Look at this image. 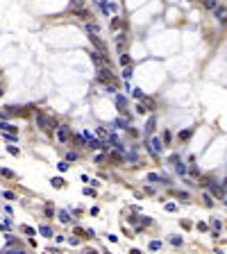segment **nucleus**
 Here are the masks:
<instances>
[{"label": "nucleus", "instance_id": "f8f14e48", "mask_svg": "<svg viewBox=\"0 0 227 254\" xmlns=\"http://www.w3.org/2000/svg\"><path fill=\"white\" fill-rule=\"evenodd\" d=\"M141 104H143L148 111H155V102L150 100V98H143V100H141Z\"/></svg>", "mask_w": 227, "mask_h": 254}, {"label": "nucleus", "instance_id": "1a4fd4ad", "mask_svg": "<svg viewBox=\"0 0 227 254\" xmlns=\"http://www.w3.org/2000/svg\"><path fill=\"white\" fill-rule=\"evenodd\" d=\"M0 130H3V132H7V134H14V132H16V127H14L12 123H5V120H0Z\"/></svg>", "mask_w": 227, "mask_h": 254}, {"label": "nucleus", "instance_id": "c9c22d12", "mask_svg": "<svg viewBox=\"0 0 227 254\" xmlns=\"http://www.w3.org/2000/svg\"><path fill=\"white\" fill-rule=\"evenodd\" d=\"M211 227H214L216 231H220V220H216V218H214V220H211Z\"/></svg>", "mask_w": 227, "mask_h": 254}, {"label": "nucleus", "instance_id": "c85d7f7f", "mask_svg": "<svg viewBox=\"0 0 227 254\" xmlns=\"http://www.w3.org/2000/svg\"><path fill=\"white\" fill-rule=\"evenodd\" d=\"M132 91H134V98H136V100H143V91H141V89H132Z\"/></svg>", "mask_w": 227, "mask_h": 254}, {"label": "nucleus", "instance_id": "4468645a", "mask_svg": "<svg viewBox=\"0 0 227 254\" xmlns=\"http://www.w3.org/2000/svg\"><path fill=\"white\" fill-rule=\"evenodd\" d=\"M114 125H116V127H123V130H127V127H129V120H127V118H116V123H114Z\"/></svg>", "mask_w": 227, "mask_h": 254}, {"label": "nucleus", "instance_id": "72a5a7b5", "mask_svg": "<svg viewBox=\"0 0 227 254\" xmlns=\"http://www.w3.org/2000/svg\"><path fill=\"white\" fill-rule=\"evenodd\" d=\"M75 159H77V152H68L66 154V161H75Z\"/></svg>", "mask_w": 227, "mask_h": 254}, {"label": "nucleus", "instance_id": "5701e85b", "mask_svg": "<svg viewBox=\"0 0 227 254\" xmlns=\"http://www.w3.org/2000/svg\"><path fill=\"white\" fill-rule=\"evenodd\" d=\"M0 175H3V177H9V179H14L16 175L12 172V170H7V168H0Z\"/></svg>", "mask_w": 227, "mask_h": 254}, {"label": "nucleus", "instance_id": "9b49d317", "mask_svg": "<svg viewBox=\"0 0 227 254\" xmlns=\"http://www.w3.org/2000/svg\"><path fill=\"white\" fill-rule=\"evenodd\" d=\"M84 3H87V0H71V9H73V12H77V9L84 7Z\"/></svg>", "mask_w": 227, "mask_h": 254}, {"label": "nucleus", "instance_id": "aec40b11", "mask_svg": "<svg viewBox=\"0 0 227 254\" xmlns=\"http://www.w3.org/2000/svg\"><path fill=\"white\" fill-rule=\"evenodd\" d=\"M129 77H132V66H125V68H123V80H129Z\"/></svg>", "mask_w": 227, "mask_h": 254}, {"label": "nucleus", "instance_id": "9d476101", "mask_svg": "<svg viewBox=\"0 0 227 254\" xmlns=\"http://www.w3.org/2000/svg\"><path fill=\"white\" fill-rule=\"evenodd\" d=\"M125 104H127V98H125V95H118V98H116V107H118L120 111H125Z\"/></svg>", "mask_w": 227, "mask_h": 254}, {"label": "nucleus", "instance_id": "a211bd4d", "mask_svg": "<svg viewBox=\"0 0 227 254\" xmlns=\"http://www.w3.org/2000/svg\"><path fill=\"white\" fill-rule=\"evenodd\" d=\"M155 123H157L155 118H150V120H148V125H145V134H148V136L152 134V130H155Z\"/></svg>", "mask_w": 227, "mask_h": 254}, {"label": "nucleus", "instance_id": "2f4dec72", "mask_svg": "<svg viewBox=\"0 0 227 254\" xmlns=\"http://www.w3.org/2000/svg\"><path fill=\"white\" fill-rule=\"evenodd\" d=\"M52 184H55L57 188H61V186H64V179H61V177H55V179H52Z\"/></svg>", "mask_w": 227, "mask_h": 254}, {"label": "nucleus", "instance_id": "bb28decb", "mask_svg": "<svg viewBox=\"0 0 227 254\" xmlns=\"http://www.w3.org/2000/svg\"><path fill=\"white\" fill-rule=\"evenodd\" d=\"M150 250H152V252L161 250V243H159V241H152V243H150Z\"/></svg>", "mask_w": 227, "mask_h": 254}, {"label": "nucleus", "instance_id": "49530a36", "mask_svg": "<svg viewBox=\"0 0 227 254\" xmlns=\"http://www.w3.org/2000/svg\"><path fill=\"white\" fill-rule=\"evenodd\" d=\"M188 3H193V0H188Z\"/></svg>", "mask_w": 227, "mask_h": 254}, {"label": "nucleus", "instance_id": "58836bf2", "mask_svg": "<svg viewBox=\"0 0 227 254\" xmlns=\"http://www.w3.org/2000/svg\"><path fill=\"white\" fill-rule=\"evenodd\" d=\"M107 157H109V154H98V157H96V161H98V163H102V161H105Z\"/></svg>", "mask_w": 227, "mask_h": 254}, {"label": "nucleus", "instance_id": "c756f323", "mask_svg": "<svg viewBox=\"0 0 227 254\" xmlns=\"http://www.w3.org/2000/svg\"><path fill=\"white\" fill-rule=\"evenodd\" d=\"M57 168H59L61 172H66V170H68V161H61V163H57Z\"/></svg>", "mask_w": 227, "mask_h": 254}, {"label": "nucleus", "instance_id": "6ab92c4d", "mask_svg": "<svg viewBox=\"0 0 227 254\" xmlns=\"http://www.w3.org/2000/svg\"><path fill=\"white\" fill-rule=\"evenodd\" d=\"M75 14H77V16L82 18V21H87V18H91V14L87 12V9H77V12H75Z\"/></svg>", "mask_w": 227, "mask_h": 254}, {"label": "nucleus", "instance_id": "2eb2a0df", "mask_svg": "<svg viewBox=\"0 0 227 254\" xmlns=\"http://www.w3.org/2000/svg\"><path fill=\"white\" fill-rule=\"evenodd\" d=\"M5 111H7L9 116H16V114H23V109H21V107H5Z\"/></svg>", "mask_w": 227, "mask_h": 254}, {"label": "nucleus", "instance_id": "0eeeda50", "mask_svg": "<svg viewBox=\"0 0 227 254\" xmlns=\"http://www.w3.org/2000/svg\"><path fill=\"white\" fill-rule=\"evenodd\" d=\"M125 41H127V36H125V34H118V36H116V48H118V52H120V55L125 52Z\"/></svg>", "mask_w": 227, "mask_h": 254}, {"label": "nucleus", "instance_id": "cd10ccee", "mask_svg": "<svg viewBox=\"0 0 227 254\" xmlns=\"http://www.w3.org/2000/svg\"><path fill=\"white\" fill-rule=\"evenodd\" d=\"M96 132H98V136H102V139H109V132H107V130H102V127H98Z\"/></svg>", "mask_w": 227, "mask_h": 254}, {"label": "nucleus", "instance_id": "79ce46f5", "mask_svg": "<svg viewBox=\"0 0 227 254\" xmlns=\"http://www.w3.org/2000/svg\"><path fill=\"white\" fill-rule=\"evenodd\" d=\"M223 188H227V179H225V182H223Z\"/></svg>", "mask_w": 227, "mask_h": 254}, {"label": "nucleus", "instance_id": "a18cd8bd", "mask_svg": "<svg viewBox=\"0 0 227 254\" xmlns=\"http://www.w3.org/2000/svg\"><path fill=\"white\" fill-rule=\"evenodd\" d=\"M0 95H3V89H0Z\"/></svg>", "mask_w": 227, "mask_h": 254}, {"label": "nucleus", "instance_id": "7ed1b4c3", "mask_svg": "<svg viewBox=\"0 0 227 254\" xmlns=\"http://www.w3.org/2000/svg\"><path fill=\"white\" fill-rule=\"evenodd\" d=\"M55 134H57V139H59L61 143L71 141V130H68V127H66V125H59V127H57V130H55Z\"/></svg>", "mask_w": 227, "mask_h": 254}, {"label": "nucleus", "instance_id": "6e6552de", "mask_svg": "<svg viewBox=\"0 0 227 254\" xmlns=\"http://www.w3.org/2000/svg\"><path fill=\"white\" fill-rule=\"evenodd\" d=\"M214 16L218 18V23L223 25V23H225V18H227V9H225V7H218V9L214 12Z\"/></svg>", "mask_w": 227, "mask_h": 254}, {"label": "nucleus", "instance_id": "a878e982", "mask_svg": "<svg viewBox=\"0 0 227 254\" xmlns=\"http://www.w3.org/2000/svg\"><path fill=\"white\" fill-rule=\"evenodd\" d=\"M5 254H25L23 247H12V250H5Z\"/></svg>", "mask_w": 227, "mask_h": 254}, {"label": "nucleus", "instance_id": "f257e3e1", "mask_svg": "<svg viewBox=\"0 0 227 254\" xmlns=\"http://www.w3.org/2000/svg\"><path fill=\"white\" fill-rule=\"evenodd\" d=\"M36 125H39L41 130H45V132L57 130V127H59V125L55 123V118H50V116H45V114H41V111L36 114Z\"/></svg>", "mask_w": 227, "mask_h": 254}, {"label": "nucleus", "instance_id": "7c9ffc66", "mask_svg": "<svg viewBox=\"0 0 227 254\" xmlns=\"http://www.w3.org/2000/svg\"><path fill=\"white\" fill-rule=\"evenodd\" d=\"M7 150H9V154H14V157H18V152H21V150H18V148H16V145H9V148H7Z\"/></svg>", "mask_w": 227, "mask_h": 254}, {"label": "nucleus", "instance_id": "e433bc0d", "mask_svg": "<svg viewBox=\"0 0 227 254\" xmlns=\"http://www.w3.org/2000/svg\"><path fill=\"white\" fill-rule=\"evenodd\" d=\"M21 231H25V234H30V236H34V234H36V231H34L32 227H21Z\"/></svg>", "mask_w": 227, "mask_h": 254}, {"label": "nucleus", "instance_id": "37998d69", "mask_svg": "<svg viewBox=\"0 0 227 254\" xmlns=\"http://www.w3.org/2000/svg\"><path fill=\"white\" fill-rule=\"evenodd\" d=\"M84 254H96V252H91V250H89V252H84Z\"/></svg>", "mask_w": 227, "mask_h": 254}, {"label": "nucleus", "instance_id": "20e7f679", "mask_svg": "<svg viewBox=\"0 0 227 254\" xmlns=\"http://www.w3.org/2000/svg\"><path fill=\"white\" fill-rule=\"evenodd\" d=\"M148 145H150V152H152V154H159V152H161V148H164V145H161V139H157V136H152Z\"/></svg>", "mask_w": 227, "mask_h": 254}, {"label": "nucleus", "instance_id": "c03bdc74", "mask_svg": "<svg viewBox=\"0 0 227 254\" xmlns=\"http://www.w3.org/2000/svg\"><path fill=\"white\" fill-rule=\"evenodd\" d=\"M223 200H225V204H227V195H225V198H223Z\"/></svg>", "mask_w": 227, "mask_h": 254}, {"label": "nucleus", "instance_id": "a19ab883", "mask_svg": "<svg viewBox=\"0 0 227 254\" xmlns=\"http://www.w3.org/2000/svg\"><path fill=\"white\" fill-rule=\"evenodd\" d=\"M129 254H141V252H139V250H132V252H129Z\"/></svg>", "mask_w": 227, "mask_h": 254}, {"label": "nucleus", "instance_id": "b1692460", "mask_svg": "<svg viewBox=\"0 0 227 254\" xmlns=\"http://www.w3.org/2000/svg\"><path fill=\"white\" fill-rule=\"evenodd\" d=\"M202 200H204V204H207V207H211V204H214V200H211V193H202Z\"/></svg>", "mask_w": 227, "mask_h": 254}, {"label": "nucleus", "instance_id": "dca6fc26", "mask_svg": "<svg viewBox=\"0 0 227 254\" xmlns=\"http://www.w3.org/2000/svg\"><path fill=\"white\" fill-rule=\"evenodd\" d=\"M87 32H89V34H98L100 27H98L96 23H87Z\"/></svg>", "mask_w": 227, "mask_h": 254}, {"label": "nucleus", "instance_id": "ea45409f", "mask_svg": "<svg viewBox=\"0 0 227 254\" xmlns=\"http://www.w3.org/2000/svg\"><path fill=\"white\" fill-rule=\"evenodd\" d=\"M175 209H177V207H175L173 202H168V204H166V211H175Z\"/></svg>", "mask_w": 227, "mask_h": 254}, {"label": "nucleus", "instance_id": "412c9836", "mask_svg": "<svg viewBox=\"0 0 227 254\" xmlns=\"http://www.w3.org/2000/svg\"><path fill=\"white\" fill-rule=\"evenodd\" d=\"M175 170H177V172H179V175H182V177H184V175H186V166L177 161V163H175Z\"/></svg>", "mask_w": 227, "mask_h": 254}, {"label": "nucleus", "instance_id": "393cba45", "mask_svg": "<svg viewBox=\"0 0 227 254\" xmlns=\"http://www.w3.org/2000/svg\"><path fill=\"white\" fill-rule=\"evenodd\" d=\"M120 66H123V68H125V66H129V55H125V52L120 55Z\"/></svg>", "mask_w": 227, "mask_h": 254}, {"label": "nucleus", "instance_id": "423d86ee", "mask_svg": "<svg viewBox=\"0 0 227 254\" xmlns=\"http://www.w3.org/2000/svg\"><path fill=\"white\" fill-rule=\"evenodd\" d=\"M98 73H100V80H105V82L109 80V82H114V73H111V66H109V68H107V66H102V68H100Z\"/></svg>", "mask_w": 227, "mask_h": 254}, {"label": "nucleus", "instance_id": "ddd939ff", "mask_svg": "<svg viewBox=\"0 0 227 254\" xmlns=\"http://www.w3.org/2000/svg\"><path fill=\"white\" fill-rule=\"evenodd\" d=\"M204 7L211 9V12H216V9H218V0H204Z\"/></svg>", "mask_w": 227, "mask_h": 254}, {"label": "nucleus", "instance_id": "f03ea898", "mask_svg": "<svg viewBox=\"0 0 227 254\" xmlns=\"http://www.w3.org/2000/svg\"><path fill=\"white\" fill-rule=\"evenodd\" d=\"M82 136H84V141H87V148H93V150H98V148H107V145L100 143L96 136H91V132H84Z\"/></svg>", "mask_w": 227, "mask_h": 254}, {"label": "nucleus", "instance_id": "473e14b6", "mask_svg": "<svg viewBox=\"0 0 227 254\" xmlns=\"http://www.w3.org/2000/svg\"><path fill=\"white\" fill-rule=\"evenodd\" d=\"M170 243H173L175 247H179V245H182V238H179V236H173V238H170Z\"/></svg>", "mask_w": 227, "mask_h": 254}, {"label": "nucleus", "instance_id": "39448f33", "mask_svg": "<svg viewBox=\"0 0 227 254\" xmlns=\"http://www.w3.org/2000/svg\"><path fill=\"white\" fill-rule=\"evenodd\" d=\"M209 193L214 195V198H218V200H223V198H225V191H223L220 184H209Z\"/></svg>", "mask_w": 227, "mask_h": 254}, {"label": "nucleus", "instance_id": "4be33fe9", "mask_svg": "<svg viewBox=\"0 0 227 254\" xmlns=\"http://www.w3.org/2000/svg\"><path fill=\"white\" fill-rule=\"evenodd\" d=\"M59 220L61 222H71V213L68 211H59Z\"/></svg>", "mask_w": 227, "mask_h": 254}, {"label": "nucleus", "instance_id": "4c0bfd02", "mask_svg": "<svg viewBox=\"0 0 227 254\" xmlns=\"http://www.w3.org/2000/svg\"><path fill=\"white\" fill-rule=\"evenodd\" d=\"M191 136V130H186V132H179V139H188Z\"/></svg>", "mask_w": 227, "mask_h": 254}, {"label": "nucleus", "instance_id": "f704fd0d", "mask_svg": "<svg viewBox=\"0 0 227 254\" xmlns=\"http://www.w3.org/2000/svg\"><path fill=\"white\" fill-rule=\"evenodd\" d=\"M3 198H7V200H16V195H14L12 191H5V193H3Z\"/></svg>", "mask_w": 227, "mask_h": 254}, {"label": "nucleus", "instance_id": "f3484780", "mask_svg": "<svg viewBox=\"0 0 227 254\" xmlns=\"http://www.w3.org/2000/svg\"><path fill=\"white\" fill-rule=\"evenodd\" d=\"M39 231H41V234H43V236H48V238H50V236H52V229H50V227H48V225H41V227H39Z\"/></svg>", "mask_w": 227, "mask_h": 254}]
</instances>
